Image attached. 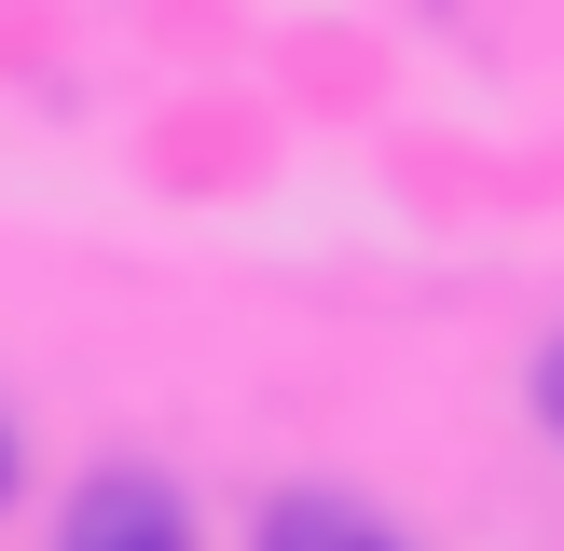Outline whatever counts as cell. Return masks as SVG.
Listing matches in <instances>:
<instances>
[{
    "label": "cell",
    "mask_w": 564,
    "mask_h": 551,
    "mask_svg": "<svg viewBox=\"0 0 564 551\" xmlns=\"http://www.w3.org/2000/svg\"><path fill=\"white\" fill-rule=\"evenodd\" d=\"M0 496H14V413H0Z\"/></svg>",
    "instance_id": "4"
},
{
    "label": "cell",
    "mask_w": 564,
    "mask_h": 551,
    "mask_svg": "<svg viewBox=\"0 0 564 551\" xmlns=\"http://www.w3.org/2000/svg\"><path fill=\"white\" fill-rule=\"evenodd\" d=\"M55 551H193V510L152 468H97V483L69 496V523H55Z\"/></svg>",
    "instance_id": "1"
},
{
    "label": "cell",
    "mask_w": 564,
    "mask_h": 551,
    "mask_svg": "<svg viewBox=\"0 0 564 551\" xmlns=\"http://www.w3.org/2000/svg\"><path fill=\"white\" fill-rule=\"evenodd\" d=\"M386 523L358 510V496H275L262 510V551H372Z\"/></svg>",
    "instance_id": "2"
},
{
    "label": "cell",
    "mask_w": 564,
    "mask_h": 551,
    "mask_svg": "<svg viewBox=\"0 0 564 551\" xmlns=\"http://www.w3.org/2000/svg\"><path fill=\"white\" fill-rule=\"evenodd\" d=\"M538 428L564 441V331H551V345H538Z\"/></svg>",
    "instance_id": "3"
},
{
    "label": "cell",
    "mask_w": 564,
    "mask_h": 551,
    "mask_svg": "<svg viewBox=\"0 0 564 551\" xmlns=\"http://www.w3.org/2000/svg\"><path fill=\"white\" fill-rule=\"evenodd\" d=\"M372 551H400V538H372Z\"/></svg>",
    "instance_id": "5"
}]
</instances>
